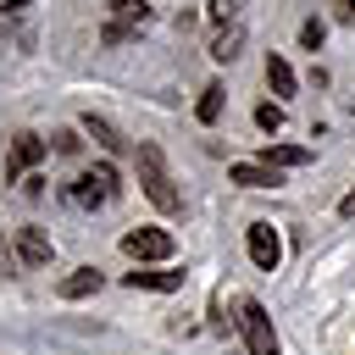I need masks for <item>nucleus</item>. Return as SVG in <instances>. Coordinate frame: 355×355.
I'll list each match as a JSON object with an SVG mask.
<instances>
[{"instance_id":"1","label":"nucleus","mask_w":355,"mask_h":355,"mask_svg":"<svg viewBox=\"0 0 355 355\" xmlns=\"http://www.w3.org/2000/svg\"><path fill=\"white\" fill-rule=\"evenodd\" d=\"M139 189L150 194V205H155V211H166V216H178V211H183V189L172 183L166 155H161L155 144H139Z\"/></svg>"},{"instance_id":"2","label":"nucleus","mask_w":355,"mask_h":355,"mask_svg":"<svg viewBox=\"0 0 355 355\" xmlns=\"http://www.w3.org/2000/svg\"><path fill=\"white\" fill-rule=\"evenodd\" d=\"M116 194H122V183H116V166L111 161H94V166H83L72 178V200L78 205H111Z\"/></svg>"},{"instance_id":"3","label":"nucleus","mask_w":355,"mask_h":355,"mask_svg":"<svg viewBox=\"0 0 355 355\" xmlns=\"http://www.w3.org/2000/svg\"><path fill=\"white\" fill-rule=\"evenodd\" d=\"M239 327H244L250 355H283V344H277V333H272V316H266L255 300H239Z\"/></svg>"},{"instance_id":"4","label":"nucleus","mask_w":355,"mask_h":355,"mask_svg":"<svg viewBox=\"0 0 355 355\" xmlns=\"http://www.w3.org/2000/svg\"><path fill=\"white\" fill-rule=\"evenodd\" d=\"M39 161H44V139H39V133H11V150H6V183L33 178Z\"/></svg>"},{"instance_id":"5","label":"nucleus","mask_w":355,"mask_h":355,"mask_svg":"<svg viewBox=\"0 0 355 355\" xmlns=\"http://www.w3.org/2000/svg\"><path fill=\"white\" fill-rule=\"evenodd\" d=\"M172 233L166 227H133V233H122V255H133V261H172Z\"/></svg>"},{"instance_id":"6","label":"nucleus","mask_w":355,"mask_h":355,"mask_svg":"<svg viewBox=\"0 0 355 355\" xmlns=\"http://www.w3.org/2000/svg\"><path fill=\"white\" fill-rule=\"evenodd\" d=\"M244 250H250V261L261 272H277V261H283V239L272 233V222H250L244 227Z\"/></svg>"},{"instance_id":"7","label":"nucleus","mask_w":355,"mask_h":355,"mask_svg":"<svg viewBox=\"0 0 355 355\" xmlns=\"http://www.w3.org/2000/svg\"><path fill=\"white\" fill-rule=\"evenodd\" d=\"M150 22V6L144 0H111V22H105V44H122V39H133V28H144Z\"/></svg>"},{"instance_id":"8","label":"nucleus","mask_w":355,"mask_h":355,"mask_svg":"<svg viewBox=\"0 0 355 355\" xmlns=\"http://www.w3.org/2000/svg\"><path fill=\"white\" fill-rule=\"evenodd\" d=\"M233 183H244V189H277L283 172L266 166V161H233Z\"/></svg>"},{"instance_id":"9","label":"nucleus","mask_w":355,"mask_h":355,"mask_svg":"<svg viewBox=\"0 0 355 355\" xmlns=\"http://www.w3.org/2000/svg\"><path fill=\"white\" fill-rule=\"evenodd\" d=\"M17 261L22 266H50V239L39 227H17Z\"/></svg>"},{"instance_id":"10","label":"nucleus","mask_w":355,"mask_h":355,"mask_svg":"<svg viewBox=\"0 0 355 355\" xmlns=\"http://www.w3.org/2000/svg\"><path fill=\"white\" fill-rule=\"evenodd\" d=\"M55 294H61V300H89V294H100V272H94V266H78V272H67V277L55 283Z\"/></svg>"},{"instance_id":"11","label":"nucleus","mask_w":355,"mask_h":355,"mask_svg":"<svg viewBox=\"0 0 355 355\" xmlns=\"http://www.w3.org/2000/svg\"><path fill=\"white\" fill-rule=\"evenodd\" d=\"M83 133H89V139H94L100 150H111V155H122V144H128V139H122V133H116V128H111L105 116H94V111L83 116Z\"/></svg>"},{"instance_id":"12","label":"nucleus","mask_w":355,"mask_h":355,"mask_svg":"<svg viewBox=\"0 0 355 355\" xmlns=\"http://www.w3.org/2000/svg\"><path fill=\"white\" fill-rule=\"evenodd\" d=\"M261 161H266V166H277V172H288V166H305V161H311V150H305V144H266V150H261Z\"/></svg>"},{"instance_id":"13","label":"nucleus","mask_w":355,"mask_h":355,"mask_svg":"<svg viewBox=\"0 0 355 355\" xmlns=\"http://www.w3.org/2000/svg\"><path fill=\"white\" fill-rule=\"evenodd\" d=\"M244 50V22H227V28H216V39H211V55L216 61H233Z\"/></svg>"},{"instance_id":"14","label":"nucleus","mask_w":355,"mask_h":355,"mask_svg":"<svg viewBox=\"0 0 355 355\" xmlns=\"http://www.w3.org/2000/svg\"><path fill=\"white\" fill-rule=\"evenodd\" d=\"M128 288H155V294H172V288H183V272H128Z\"/></svg>"},{"instance_id":"15","label":"nucleus","mask_w":355,"mask_h":355,"mask_svg":"<svg viewBox=\"0 0 355 355\" xmlns=\"http://www.w3.org/2000/svg\"><path fill=\"white\" fill-rule=\"evenodd\" d=\"M266 83H272V94H294V67L283 55H266Z\"/></svg>"},{"instance_id":"16","label":"nucleus","mask_w":355,"mask_h":355,"mask_svg":"<svg viewBox=\"0 0 355 355\" xmlns=\"http://www.w3.org/2000/svg\"><path fill=\"white\" fill-rule=\"evenodd\" d=\"M194 116H200L205 128L222 116V83H205V89H200V105H194Z\"/></svg>"},{"instance_id":"17","label":"nucleus","mask_w":355,"mask_h":355,"mask_svg":"<svg viewBox=\"0 0 355 355\" xmlns=\"http://www.w3.org/2000/svg\"><path fill=\"white\" fill-rule=\"evenodd\" d=\"M211 22H216V28L239 22V0H211Z\"/></svg>"},{"instance_id":"18","label":"nucleus","mask_w":355,"mask_h":355,"mask_svg":"<svg viewBox=\"0 0 355 355\" xmlns=\"http://www.w3.org/2000/svg\"><path fill=\"white\" fill-rule=\"evenodd\" d=\"M255 128L277 133V128H283V111H277V105H255Z\"/></svg>"},{"instance_id":"19","label":"nucleus","mask_w":355,"mask_h":355,"mask_svg":"<svg viewBox=\"0 0 355 355\" xmlns=\"http://www.w3.org/2000/svg\"><path fill=\"white\" fill-rule=\"evenodd\" d=\"M300 44L316 50V44H322V22H305V28H300Z\"/></svg>"},{"instance_id":"20","label":"nucleus","mask_w":355,"mask_h":355,"mask_svg":"<svg viewBox=\"0 0 355 355\" xmlns=\"http://www.w3.org/2000/svg\"><path fill=\"white\" fill-rule=\"evenodd\" d=\"M338 216H355V189H349V194L338 200Z\"/></svg>"},{"instance_id":"21","label":"nucleus","mask_w":355,"mask_h":355,"mask_svg":"<svg viewBox=\"0 0 355 355\" xmlns=\"http://www.w3.org/2000/svg\"><path fill=\"white\" fill-rule=\"evenodd\" d=\"M22 6H28V0H0V11H22Z\"/></svg>"}]
</instances>
